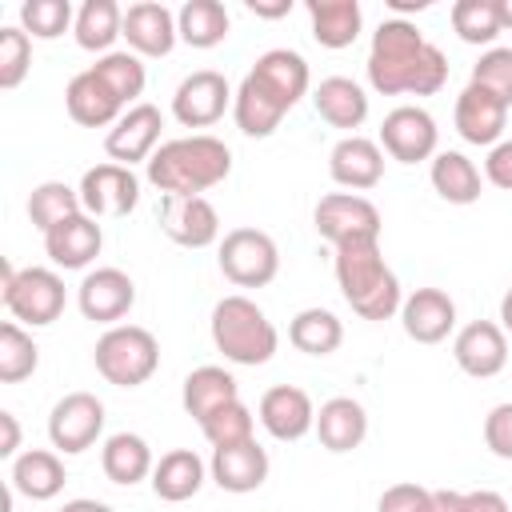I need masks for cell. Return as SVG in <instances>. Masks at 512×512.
I'll return each mask as SVG.
<instances>
[{"mask_svg": "<svg viewBox=\"0 0 512 512\" xmlns=\"http://www.w3.org/2000/svg\"><path fill=\"white\" fill-rule=\"evenodd\" d=\"M452 120H456V132L476 144V148H492L504 140V128H508V104L496 100L492 92L468 84L460 96H456V108H452Z\"/></svg>", "mask_w": 512, "mask_h": 512, "instance_id": "obj_21", "label": "cell"}, {"mask_svg": "<svg viewBox=\"0 0 512 512\" xmlns=\"http://www.w3.org/2000/svg\"><path fill=\"white\" fill-rule=\"evenodd\" d=\"M76 304H80L84 320L116 328L136 304V284L124 268H92V272H84V280L76 288Z\"/></svg>", "mask_w": 512, "mask_h": 512, "instance_id": "obj_12", "label": "cell"}, {"mask_svg": "<svg viewBox=\"0 0 512 512\" xmlns=\"http://www.w3.org/2000/svg\"><path fill=\"white\" fill-rule=\"evenodd\" d=\"M428 180H432L436 196L448 204H476L480 200V168L456 148H444L432 156Z\"/></svg>", "mask_w": 512, "mask_h": 512, "instance_id": "obj_35", "label": "cell"}, {"mask_svg": "<svg viewBox=\"0 0 512 512\" xmlns=\"http://www.w3.org/2000/svg\"><path fill=\"white\" fill-rule=\"evenodd\" d=\"M328 176L348 192H368L384 180V148L368 136H340L328 152Z\"/></svg>", "mask_w": 512, "mask_h": 512, "instance_id": "obj_19", "label": "cell"}, {"mask_svg": "<svg viewBox=\"0 0 512 512\" xmlns=\"http://www.w3.org/2000/svg\"><path fill=\"white\" fill-rule=\"evenodd\" d=\"M160 128H164V116H160V108L156 104H132L112 128H108V136H104V152H108V160L112 164H124V168H132V164H148L152 160V152L160 148Z\"/></svg>", "mask_w": 512, "mask_h": 512, "instance_id": "obj_13", "label": "cell"}, {"mask_svg": "<svg viewBox=\"0 0 512 512\" xmlns=\"http://www.w3.org/2000/svg\"><path fill=\"white\" fill-rule=\"evenodd\" d=\"M204 440L212 448H232V444H244V440H256V416L244 400H232L224 404L220 412H212L204 424H200Z\"/></svg>", "mask_w": 512, "mask_h": 512, "instance_id": "obj_42", "label": "cell"}, {"mask_svg": "<svg viewBox=\"0 0 512 512\" xmlns=\"http://www.w3.org/2000/svg\"><path fill=\"white\" fill-rule=\"evenodd\" d=\"M264 432L272 440H304L312 428H316V404L304 388L296 384H276L260 396V408H256Z\"/></svg>", "mask_w": 512, "mask_h": 512, "instance_id": "obj_18", "label": "cell"}, {"mask_svg": "<svg viewBox=\"0 0 512 512\" xmlns=\"http://www.w3.org/2000/svg\"><path fill=\"white\" fill-rule=\"evenodd\" d=\"M288 340L296 352L304 356H332L340 344H344V324L336 312L328 308H304L292 316L288 324Z\"/></svg>", "mask_w": 512, "mask_h": 512, "instance_id": "obj_37", "label": "cell"}, {"mask_svg": "<svg viewBox=\"0 0 512 512\" xmlns=\"http://www.w3.org/2000/svg\"><path fill=\"white\" fill-rule=\"evenodd\" d=\"M452 32L464 44H488L504 32L500 20V0H456L452 4Z\"/></svg>", "mask_w": 512, "mask_h": 512, "instance_id": "obj_40", "label": "cell"}, {"mask_svg": "<svg viewBox=\"0 0 512 512\" xmlns=\"http://www.w3.org/2000/svg\"><path fill=\"white\" fill-rule=\"evenodd\" d=\"M176 28H180V40L188 48H216L228 40L232 16L220 0H188L176 12Z\"/></svg>", "mask_w": 512, "mask_h": 512, "instance_id": "obj_36", "label": "cell"}, {"mask_svg": "<svg viewBox=\"0 0 512 512\" xmlns=\"http://www.w3.org/2000/svg\"><path fill=\"white\" fill-rule=\"evenodd\" d=\"M72 36L84 52H116V36H124V8L116 0H84L76 8V24H72Z\"/></svg>", "mask_w": 512, "mask_h": 512, "instance_id": "obj_34", "label": "cell"}, {"mask_svg": "<svg viewBox=\"0 0 512 512\" xmlns=\"http://www.w3.org/2000/svg\"><path fill=\"white\" fill-rule=\"evenodd\" d=\"M484 444H488L492 456L512 460V400L496 404V408L484 416Z\"/></svg>", "mask_w": 512, "mask_h": 512, "instance_id": "obj_47", "label": "cell"}, {"mask_svg": "<svg viewBox=\"0 0 512 512\" xmlns=\"http://www.w3.org/2000/svg\"><path fill=\"white\" fill-rule=\"evenodd\" d=\"M160 228L180 248H208L220 240V212L208 196H164Z\"/></svg>", "mask_w": 512, "mask_h": 512, "instance_id": "obj_15", "label": "cell"}, {"mask_svg": "<svg viewBox=\"0 0 512 512\" xmlns=\"http://www.w3.org/2000/svg\"><path fill=\"white\" fill-rule=\"evenodd\" d=\"M312 224L332 248L380 240V228H384L380 224V208L360 192H328V196H320V204L312 212Z\"/></svg>", "mask_w": 512, "mask_h": 512, "instance_id": "obj_8", "label": "cell"}, {"mask_svg": "<svg viewBox=\"0 0 512 512\" xmlns=\"http://www.w3.org/2000/svg\"><path fill=\"white\" fill-rule=\"evenodd\" d=\"M232 84L224 80V72L216 68H200L192 76H184L172 92V116L184 128H212L224 112H232Z\"/></svg>", "mask_w": 512, "mask_h": 512, "instance_id": "obj_11", "label": "cell"}, {"mask_svg": "<svg viewBox=\"0 0 512 512\" xmlns=\"http://www.w3.org/2000/svg\"><path fill=\"white\" fill-rule=\"evenodd\" d=\"M500 20L504 28H512V0H500Z\"/></svg>", "mask_w": 512, "mask_h": 512, "instance_id": "obj_56", "label": "cell"}, {"mask_svg": "<svg viewBox=\"0 0 512 512\" xmlns=\"http://www.w3.org/2000/svg\"><path fill=\"white\" fill-rule=\"evenodd\" d=\"M248 76H252L268 96H276L288 112L308 96V84H312L308 60H304L300 52H292V48H268V52H260V56L252 60Z\"/></svg>", "mask_w": 512, "mask_h": 512, "instance_id": "obj_20", "label": "cell"}, {"mask_svg": "<svg viewBox=\"0 0 512 512\" xmlns=\"http://www.w3.org/2000/svg\"><path fill=\"white\" fill-rule=\"evenodd\" d=\"M304 8L312 20V40L320 48H348L364 28V8L356 0H308Z\"/></svg>", "mask_w": 512, "mask_h": 512, "instance_id": "obj_32", "label": "cell"}, {"mask_svg": "<svg viewBox=\"0 0 512 512\" xmlns=\"http://www.w3.org/2000/svg\"><path fill=\"white\" fill-rule=\"evenodd\" d=\"M500 328L512 336V288L500 296Z\"/></svg>", "mask_w": 512, "mask_h": 512, "instance_id": "obj_55", "label": "cell"}, {"mask_svg": "<svg viewBox=\"0 0 512 512\" xmlns=\"http://www.w3.org/2000/svg\"><path fill=\"white\" fill-rule=\"evenodd\" d=\"M332 272L340 284V296L348 300V308L360 320H388L400 312L404 292L396 272L384 264L380 256V240H364V244H344L332 248Z\"/></svg>", "mask_w": 512, "mask_h": 512, "instance_id": "obj_3", "label": "cell"}, {"mask_svg": "<svg viewBox=\"0 0 512 512\" xmlns=\"http://www.w3.org/2000/svg\"><path fill=\"white\" fill-rule=\"evenodd\" d=\"M100 468H104V476L112 484L132 488L140 480H152L156 460H152V448H148L144 436H136V432H112L104 440V448H100Z\"/></svg>", "mask_w": 512, "mask_h": 512, "instance_id": "obj_31", "label": "cell"}, {"mask_svg": "<svg viewBox=\"0 0 512 512\" xmlns=\"http://www.w3.org/2000/svg\"><path fill=\"white\" fill-rule=\"evenodd\" d=\"M40 364V348L36 340L16 324V320H4L0 324V380L4 384H20L36 372Z\"/></svg>", "mask_w": 512, "mask_h": 512, "instance_id": "obj_41", "label": "cell"}, {"mask_svg": "<svg viewBox=\"0 0 512 512\" xmlns=\"http://www.w3.org/2000/svg\"><path fill=\"white\" fill-rule=\"evenodd\" d=\"M60 512H116V508H108L104 500H92V496H76V500H68Z\"/></svg>", "mask_w": 512, "mask_h": 512, "instance_id": "obj_53", "label": "cell"}, {"mask_svg": "<svg viewBox=\"0 0 512 512\" xmlns=\"http://www.w3.org/2000/svg\"><path fill=\"white\" fill-rule=\"evenodd\" d=\"M312 104H316V116L348 136H356V128L368 120V92L348 80V76H328L316 84L312 92Z\"/></svg>", "mask_w": 512, "mask_h": 512, "instance_id": "obj_28", "label": "cell"}, {"mask_svg": "<svg viewBox=\"0 0 512 512\" xmlns=\"http://www.w3.org/2000/svg\"><path fill=\"white\" fill-rule=\"evenodd\" d=\"M76 212H84L80 188H72V184H64V180H44V184H36V188L28 192V220H32L40 232L64 224V220L76 216Z\"/></svg>", "mask_w": 512, "mask_h": 512, "instance_id": "obj_38", "label": "cell"}, {"mask_svg": "<svg viewBox=\"0 0 512 512\" xmlns=\"http://www.w3.org/2000/svg\"><path fill=\"white\" fill-rule=\"evenodd\" d=\"M376 512H432V488H424L416 480L388 484L376 500Z\"/></svg>", "mask_w": 512, "mask_h": 512, "instance_id": "obj_46", "label": "cell"}, {"mask_svg": "<svg viewBox=\"0 0 512 512\" xmlns=\"http://www.w3.org/2000/svg\"><path fill=\"white\" fill-rule=\"evenodd\" d=\"M124 40L128 52H136L140 60H160L176 48L180 28H176V12L160 0H140L124 8Z\"/></svg>", "mask_w": 512, "mask_h": 512, "instance_id": "obj_17", "label": "cell"}, {"mask_svg": "<svg viewBox=\"0 0 512 512\" xmlns=\"http://www.w3.org/2000/svg\"><path fill=\"white\" fill-rule=\"evenodd\" d=\"M428 4H432V0H388V8H392L400 20H404V12H424Z\"/></svg>", "mask_w": 512, "mask_h": 512, "instance_id": "obj_54", "label": "cell"}, {"mask_svg": "<svg viewBox=\"0 0 512 512\" xmlns=\"http://www.w3.org/2000/svg\"><path fill=\"white\" fill-rule=\"evenodd\" d=\"M68 472H64V460L56 448H28L12 460V472H8V484L12 492L28 496V500H52L60 496Z\"/></svg>", "mask_w": 512, "mask_h": 512, "instance_id": "obj_29", "label": "cell"}, {"mask_svg": "<svg viewBox=\"0 0 512 512\" xmlns=\"http://www.w3.org/2000/svg\"><path fill=\"white\" fill-rule=\"evenodd\" d=\"M208 328H212L216 352H224V360L244 364V368L268 364V360L276 356V344H280L276 324L268 320V312H264L256 300L240 296V292L216 300Z\"/></svg>", "mask_w": 512, "mask_h": 512, "instance_id": "obj_4", "label": "cell"}, {"mask_svg": "<svg viewBox=\"0 0 512 512\" xmlns=\"http://www.w3.org/2000/svg\"><path fill=\"white\" fill-rule=\"evenodd\" d=\"M468 496V512H512L508 500L492 488H476V492H464Z\"/></svg>", "mask_w": 512, "mask_h": 512, "instance_id": "obj_49", "label": "cell"}, {"mask_svg": "<svg viewBox=\"0 0 512 512\" xmlns=\"http://www.w3.org/2000/svg\"><path fill=\"white\" fill-rule=\"evenodd\" d=\"M64 108H68V116L76 120V124H84V128H112L128 108L120 104V96L92 72V68H84V72H76L72 80H68V88H64Z\"/></svg>", "mask_w": 512, "mask_h": 512, "instance_id": "obj_23", "label": "cell"}, {"mask_svg": "<svg viewBox=\"0 0 512 512\" xmlns=\"http://www.w3.org/2000/svg\"><path fill=\"white\" fill-rule=\"evenodd\" d=\"M436 144H440V128L432 120L428 108L420 104H400L384 116L380 124V148L396 160V164H420V160H432L436 156Z\"/></svg>", "mask_w": 512, "mask_h": 512, "instance_id": "obj_10", "label": "cell"}, {"mask_svg": "<svg viewBox=\"0 0 512 512\" xmlns=\"http://www.w3.org/2000/svg\"><path fill=\"white\" fill-rule=\"evenodd\" d=\"M96 372L116 388H140L160 368V344L140 324H116L108 328L92 348Z\"/></svg>", "mask_w": 512, "mask_h": 512, "instance_id": "obj_6", "label": "cell"}, {"mask_svg": "<svg viewBox=\"0 0 512 512\" xmlns=\"http://www.w3.org/2000/svg\"><path fill=\"white\" fill-rule=\"evenodd\" d=\"M468 84L492 92L496 100H504L512 108V48H496L492 44L488 52H480V60L472 64V80Z\"/></svg>", "mask_w": 512, "mask_h": 512, "instance_id": "obj_44", "label": "cell"}, {"mask_svg": "<svg viewBox=\"0 0 512 512\" xmlns=\"http://www.w3.org/2000/svg\"><path fill=\"white\" fill-rule=\"evenodd\" d=\"M484 176H488L492 188L512 192V140H500V144L488 148V156H484Z\"/></svg>", "mask_w": 512, "mask_h": 512, "instance_id": "obj_48", "label": "cell"}, {"mask_svg": "<svg viewBox=\"0 0 512 512\" xmlns=\"http://www.w3.org/2000/svg\"><path fill=\"white\" fill-rule=\"evenodd\" d=\"M432 512H468V496L456 488H436L432 492Z\"/></svg>", "mask_w": 512, "mask_h": 512, "instance_id": "obj_51", "label": "cell"}, {"mask_svg": "<svg viewBox=\"0 0 512 512\" xmlns=\"http://www.w3.org/2000/svg\"><path fill=\"white\" fill-rule=\"evenodd\" d=\"M232 172V148L208 132L164 140L152 160L144 164V176L164 196H204L208 188L224 184Z\"/></svg>", "mask_w": 512, "mask_h": 512, "instance_id": "obj_2", "label": "cell"}, {"mask_svg": "<svg viewBox=\"0 0 512 512\" xmlns=\"http://www.w3.org/2000/svg\"><path fill=\"white\" fill-rule=\"evenodd\" d=\"M76 24V12L68 0H24L20 4V28L32 40H56Z\"/></svg>", "mask_w": 512, "mask_h": 512, "instance_id": "obj_43", "label": "cell"}, {"mask_svg": "<svg viewBox=\"0 0 512 512\" xmlns=\"http://www.w3.org/2000/svg\"><path fill=\"white\" fill-rule=\"evenodd\" d=\"M92 72L120 96V104L124 108H132V104H140V92H144V84H148V72H144V60L136 56V52H108V56H100L96 64H92Z\"/></svg>", "mask_w": 512, "mask_h": 512, "instance_id": "obj_39", "label": "cell"}, {"mask_svg": "<svg viewBox=\"0 0 512 512\" xmlns=\"http://www.w3.org/2000/svg\"><path fill=\"white\" fill-rule=\"evenodd\" d=\"M216 264H220L224 280H232L236 288H264L280 272V248L260 228H232L220 240Z\"/></svg>", "mask_w": 512, "mask_h": 512, "instance_id": "obj_7", "label": "cell"}, {"mask_svg": "<svg viewBox=\"0 0 512 512\" xmlns=\"http://www.w3.org/2000/svg\"><path fill=\"white\" fill-rule=\"evenodd\" d=\"M64 280L56 268H12V260H0V304L16 324L48 328L64 312Z\"/></svg>", "mask_w": 512, "mask_h": 512, "instance_id": "obj_5", "label": "cell"}, {"mask_svg": "<svg viewBox=\"0 0 512 512\" xmlns=\"http://www.w3.org/2000/svg\"><path fill=\"white\" fill-rule=\"evenodd\" d=\"M452 360L464 376H476V380L500 376L508 364V332L496 320H472L456 332Z\"/></svg>", "mask_w": 512, "mask_h": 512, "instance_id": "obj_16", "label": "cell"}, {"mask_svg": "<svg viewBox=\"0 0 512 512\" xmlns=\"http://www.w3.org/2000/svg\"><path fill=\"white\" fill-rule=\"evenodd\" d=\"M100 248H104V232H100V224L88 212H76L64 224L44 232V252L64 272L68 268H88L100 256Z\"/></svg>", "mask_w": 512, "mask_h": 512, "instance_id": "obj_24", "label": "cell"}, {"mask_svg": "<svg viewBox=\"0 0 512 512\" xmlns=\"http://www.w3.org/2000/svg\"><path fill=\"white\" fill-rule=\"evenodd\" d=\"M80 204L92 220L104 216H128L140 204V180L124 164H96L80 176Z\"/></svg>", "mask_w": 512, "mask_h": 512, "instance_id": "obj_14", "label": "cell"}, {"mask_svg": "<svg viewBox=\"0 0 512 512\" xmlns=\"http://www.w3.org/2000/svg\"><path fill=\"white\" fill-rule=\"evenodd\" d=\"M368 84L380 96H436L448 84L444 52L412 20L388 16L368 44Z\"/></svg>", "mask_w": 512, "mask_h": 512, "instance_id": "obj_1", "label": "cell"}, {"mask_svg": "<svg viewBox=\"0 0 512 512\" xmlns=\"http://www.w3.org/2000/svg\"><path fill=\"white\" fill-rule=\"evenodd\" d=\"M400 324L416 344H440L456 328V300L444 288H416L400 304Z\"/></svg>", "mask_w": 512, "mask_h": 512, "instance_id": "obj_22", "label": "cell"}, {"mask_svg": "<svg viewBox=\"0 0 512 512\" xmlns=\"http://www.w3.org/2000/svg\"><path fill=\"white\" fill-rule=\"evenodd\" d=\"M208 480V464L192 452V448H172L156 460L152 468V492L168 504H184L192 500Z\"/></svg>", "mask_w": 512, "mask_h": 512, "instance_id": "obj_30", "label": "cell"}, {"mask_svg": "<svg viewBox=\"0 0 512 512\" xmlns=\"http://www.w3.org/2000/svg\"><path fill=\"white\" fill-rule=\"evenodd\" d=\"M32 68V36L24 28H0V88L12 92Z\"/></svg>", "mask_w": 512, "mask_h": 512, "instance_id": "obj_45", "label": "cell"}, {"mask_svg": "<svg viewBox=\"0 0 512 512\" xmlns=\"http://www.w3.org/2000/svg\"><path fill=\"white\" fill-rule=\"evenodd\" d=\"M232 400H240V384H236V376H232L228 368H220V364H200V368H192V372L184 376L180 404H184V412H188L196 424H204L212 412H220V408L232 404Z\"/></svg>", "mask_w": 512, "mask_h": 512, "instance_id": "obj_27", "label": "cell"}, {"mask_svg": "<svg viewBox=\"0 0 512 512\" xmlns=\"http://www.w3.org/2000/svg\"><path fill=\"white\" fill-rule=\"evenodd\" d=\"M104 432V404L92 392H68L48 412V440L60 456L88 452Z\"/></svg>", "mask_w": 512, "mask_h": 512, "instance_id": "obj_9", "label": "cell"}, {"mask_svg": "<svg viewBox=\"0 0 512 512\" xmlns=\"http://www.w3.org/2000/svg\"><path fill=\"white\" fill-rule=\"evenodd\" d=\"M284 116H288V108H284L276 96H268L252 76L240 80V88H236V96H232V120H236V128H240L244 136H252V140L272 136Z\"/></svg>", "mask_w": 512, "mask_h": 512, "instance_id": "obj_33", "label": "cell"}, {"mask_svg": "<svg viewBox=\"0 0 512 512\" xmlns=\"http://www.w3.org/2000/svg\"><path fill=\"white\" fill-rule=\"evenodd\" d=\"M248 12H252V16H264V20H276V16H288V12H292V0H276V4L248 0Z\"/></svg>", "mask_w": 512, "mask_h": 512, "instance_id": "obj_52", "label": "cell"}, {"mask_svg": "<svg viewBox=\"0 0 512 512\" xmlns=\"http://www.w3.org/2000/svg\"><path fill=\"white\" fill-rule=\"evenodd\" d=\"M0 428H4V444H0V456L16 460L20 456V424L12 412H0Z\"/></svg>", "mask_w": 512, "mask_h": 512, "instance_id": "obj_50", "label": "cell"}, {"mask_svg": "<svg viewBox=\"0 0 512 512\" xmlns=\"http://www.w3.org/2000/svg\"><path fill=\"white\" fill-rule=\"evenodd\" d=\"M208 476H212L216 488H224L232 496L256 492L268 480V452L256 440H244V444H232V448H212Z\"/></svg>", "mask_w": 512, "mask_h": 512, "instance_id": "obj_25", "label": "cell"}, {"mask_svg": "<svg viewBox=\"0 0 512 512\" xmlns=\"http://www.w3.org/2000/svg\"><path fill=\"white\" fill-rule=\"evenodd\" d=\"M316 440H320V448H328V452H352V448H360L364 444V436H368V412H364V404L360 400H352V396H332V400H324L320 408H316Z\"/></svg>", "mask_w": 512, "mask_h": 512, "instance_id": "obj_26", "label": "cell"}]
</instances>
